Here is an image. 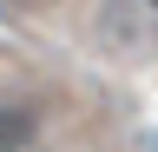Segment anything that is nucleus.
<instances>
[{"label": "nucleus", "instance_id": "f257e3e1", "mask_svg": "<svg viewBox=\"0 0 158 152\" xmlns=\"http://www.w3.org/2000/svg\"><path fill=\"white\" fill-rule=\"evenodd\" d=\"M40 132H46V119H40L33 99H0V152L40 145Z\"/></svg>", "mask_w": 158, "mask_h": 152}, {"label": "nucleus", "instance_id": "f03ea898", "mask_svg": "<svg viewBox=\"0 0 158 152\" xmlns=\"http://www.w3.org/2000/svg\"><path fill=\"white\" fill-rule=\"evenodd\" d=\"M145 145H158V132H152V139H145Z\"/></svg>", "mask_w": 158, "mask_h": 152}]
</instances>
